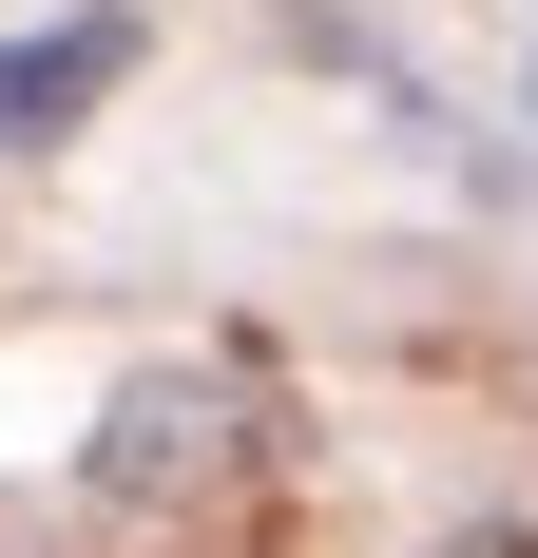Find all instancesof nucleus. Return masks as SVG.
Instances as JSON below:
<instances>
[{"label":"nucleus","instance_id":"1","mask_svg":"<svg viewBox=\"0 0 538 558\" xmlns=\"http://www.w3.org/2000/svg\"><path fill=\"white\" fill-rule=\"evenodd\" d=\"M115 77H135V20H58L0 58V135H77V97H115Z\"/></svg>","mask_w":538,"mask_h":558}]
</instances>
